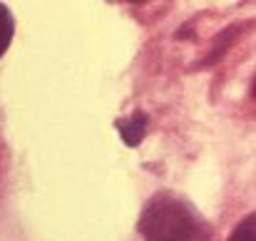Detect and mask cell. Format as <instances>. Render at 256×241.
<instances>
[{
	"label": "cell",
	"mask_w": 256,
	"mask_h": 241,
	"mask_svg": "<svg viewBox=\"0 0 256 241\" xmlns=\"http://www.w3.org/2000/svg\"><path fill=\"white\" fill-rule=\"evenodd\" d=\"M140 234L144 241H212V226L186 196L164 189L144 204Z\"/></svg>",
	"instance_id": "1"
},
{
	"label": "cell",
	"mask_w": 256,
	"mask_h": 241,
	"mask_svg": "<svg viewBox=\"0 0 256 241\" xmlns=\"http://www.w3.org/2000/svg\"><path fill=\"white\" fill-rule=\"evenodd\" d=\"M117 127H120V132H122L124 144H127V147H137V144L142 142L144 132H147V117H144L142 112H137V114H132L130 120H122Z\"/></svg>",
	"instance_id": "2"
},
{
	"label": "cell",
	"mask_w": 256,
	"mask_h": 241,
	"mask_svg": "<svg viewBox=\"0 0 256 241\" xmlns=\"http://www.w3.org/2000/svg\"><path fill=\"white\" fill-rule=\"evenodd\" d=\"M12 32H15V20H12V12L8 10V5L0 2V58L5 55V50L10 48L12 42Z\"/></svg>",
	"instance_id": "3"
},
{
	"label": "cell",
	"mask_w": 256,
	"mask_h": 241,
	"mask_svg": "<svg viewBox=\"0 0 256 241\" xmlns=\"http://www.w3.org/2000/svg\"><path fill=\"white\" fill-rule=\"evenodd\" d=\"M229 241H256V214L254 212L239 222V226L232 232Z\"/></svg>",
	"instance_id": "4"
}]
</instances>
